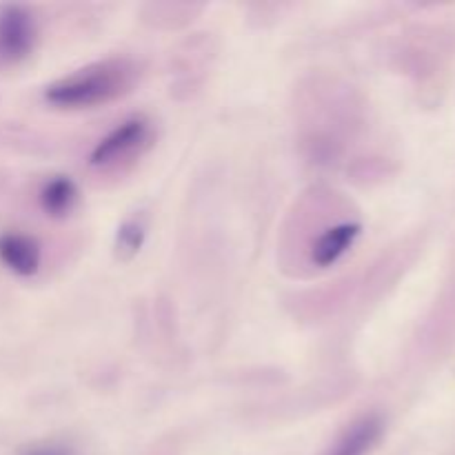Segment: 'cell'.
Listing matches in <instances>:
<instances>
[{"label":"cell","mask_w":455,"mask_h":455,"mask_svg":"<svg viewBox=\"0 0 455 455\" xmlns=\"http://www.w3.org/2000/svg\"><path fill=\"white\" fill-rule=\"evenodd\" d=\"M133 80L136 67L132 62L102 60L49 84L44 100L58 109H93L124 96Z\"/></svg>","instance_id":"6da1fadb"},{"label":"cell","mask_w":455,"mask_h":455,"mask_svg":"<svg viewBox=\"0 0 455 455\" xmlns=\"http://www.w3.org/2000/svg\"><path fill=\"white\" fill-rule=\"evenodd\" d=\"M149 142L151 123L145 116H132V118L116 124L105 138L96 142L92 156H89V163L100 169L111 167V164H118L132 156L140 154L145 147H149Z\"/></svg>","instance_id":"7a4b0ae2"},{"label":"cell","mask_w":455,"mask_h":455,"mask_svg":"<svg viewBox=\"0 0 455 455\" xmlns=\"http://www.w3.org/2000/svg\"><path fill=\"white\" fill-rule=\"evenodd\" d=\"M38 40L34 13L22 4H0V67L20 65Z\"/></svg>","instance_id":"3957f363"},{"label":"cell","mask_w":455,"mask_h":455,"mask_svg":"<svg viewBox=\"0 0 455 455\" xmlns=\"http://www.w3.org/2000/svg\"><path fill=\"white\" fill-rule=\"evenodd\" d=\"M40 258V244L31 235L20 234V231H7L0 235V262L13 271L16 275L29 278L38 271Z\"/></svg>","instance_id":"277c9868"},{"label":"cell","mask_w":455,"mask_h":455,"mask_svg":"<svg viewBox=\"0 0 455 455\" xmlns=\"http://www.w3.org/2000/svg\"><path fill=\"white\" fill-rule=\"evenodd\" d=\"M360 235L358 222H340V225L331 227V229L323 231L318 240H315L314 249H311V260L318 267H331L354 247L355 238Z\"/></svg>","instance_id":"5b68a950"},{"label":"cell","mask_w":455,"mask_h":455,"mask_svg":"<svg viewBox=\"0 0 455 455\" xmlns=\"http://www.w3.org/2000/svg\"><path fill=\"white\" fill-rule=\"evenodd\" d=\"M382 429V418L378 416H364L355 420L345 434L340 435L329 455H367L380 440Z\"/></svg>","instance_id":"8992f818"},{"label":"cell","mask_w":455,"mask_h":455,"mask_svg":"<svg viewBox=\"0 0 455 455\" xmlns=\"http://www.w3.org/2000/svg\"><path fill=\"white\" fill-rule=\"evenodd\" d=\"M38 200L47 216L62 218L78 203V187L69 176H53L43 185Z\"/></svg>","instance_id":"52a82bcc"},{"label":"cell","mask_w":455,"mask_h":455,"mask_svg":"<svg viewBox=\"0 0 455 455\" xmlns=\"http://www.w3.org/2000/svg\"><path fill=\"white\" fill-rule=\"evenodd\" d=\"M147 227L140 218H129L120 225L118 235H116V256L120 260H132L138 251H140L142 243H145Z\"/></svg>","instance_id":"ba28073f"},{"label":"cell","mask_w":455,"mask_h":455,"mask_svg":"<svg viewBox=\"0 0 455 455\" xmlns=\"http://www.w3.org/2000/svg\"><path fill=\"white\" fill-rule=\"evenodd\" d=\"M20 455H76L74 449L67 447L60 443H44V444H34V447L22 449Z\"/></svg>","instance_id":"9c48e42d"}]
</instances>
